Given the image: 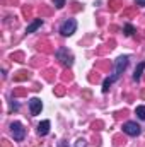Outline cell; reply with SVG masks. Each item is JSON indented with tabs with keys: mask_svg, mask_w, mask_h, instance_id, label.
Instances as JSON below:
<instances>
[{
	"mask_svg": "<svg viewBox=\"0 0 145 147\" xmlns=\"http://www.w3.org/2000/svg\"><path fill=\"white\" fill-rule=\"evenodd\" d=\"M2 147H10L9 140H5V139H3V140H2Z\"/></svg>",
	"mask_w": 145,
	"mask_h": 147,
	"instance_id": "ffe728a7",
	"label": "cell"
},
{
	"mask_svg": "<svg viewBox=\"0 0 145 147\" xmlns=\"http://www.w3.org/2000/svg\"><path fill=\"white\" fill-rule=\"evenodd\" d=\"M48 132H50V121L44 120V121H41V123L38 125V134H39V135H46Z\"/></svg>",
	"mask_w": 145,
	"mask_h": 147,
	"instance_id": "52a82bcc",
	"label": "cell"
},
{
	"mask_svg": "<svg viewBox=\"0 0 145 147\" xmlns=\"http://www.w3.org/2000/svg\"><path fill=\"white\" fill-rule=\"evenodd\" d=\"M123 132L128 134V135H132V137H137V135L140 134V127H138L135 121H126V123L123 125Z\"/></svg>",
	"mask_w": 145,
	"mask_h": 147,
	"instance_id": "5b68a950",
	"label": "cell"
},
{
	"mask_svg": "<svg viewBox=\"0 0 145 147\" xmlns=\"http://www.w3.org/2000/svg\"><path fill=\"white\" fill-rule=\"evenodd\" d=\"M75 29H77V21H73V19H67V21L60 26L62 36H72L73 33H75Z\"/></svg>",
	"mask_w": 145,
	"mask_h": 147,
	"instance_id": "7a4b0ae2",
	"label": "cell"
},
{
	"mask_svg": "<svg viewBox=\"0 0 145 147\" xmlns=\"http://www.w3.org/2000/svg\"><path fill=\"white\" fill-rule=\"evenodd\" d=\"M126 65H128V57H119V58L116 60V70H114V75L111 77V80H113V82L121 75V72L126 69Z\"/></svg>",
	"mask_w": 145,
	"mask_h": 147,
	"instance_id": "277c9868",
	"label": "cell"
},
{
	"mask_svg": "<svg viewBox=\"0 0 145 147\" xmlns=\"http://www.w3.org/2000/svg\"><path fill=\"white\" fill-rule=\"evenodd\" d=\"M144 69H145V62H140V63H138V67L135 69V74H133V79H135V80H140Z\"/></svg>",
	"mask_w": 145,
	"mask_h": 147,
	"instance_id": "ba28073f",
	"label": "cell"
},
{
	"mask_svg": "<svg viewBox=\"0 0 145 147\" xmlns=\"http://www.w3.org/2000/svg\"><path fill=\"white\" fill-rule=\"evenodd\" d=\"M133 33H135V28H133L132 24H126V26H125V34H126V36H132Z\"/></svg>",
	"mask_w": 145,
	"mask_h": 147,
	"instance_id": "7c38bea8",
	"label": "cell"
},
{
	"mask_svg": "<svg viewBox=\"0 0 145 147\" xmlns=\"http://www.w3.org/2000/svg\"><path fill=\"white\" fill-rule=\"evenodd\" d=\"M56 58L65 65V67H72L73 63V55L67 50V48H60L58 51H56Z\"/></svg>",
	"mask_w": 145,
	"mask_h": 147,
	"instance_id": "6da1fadb",
	"label": "cell"
},
{
	"mask_svg": "<svg viewBox=\"0 0 145 147\" xmlns=\"http://www.w3.org/2000/svg\"><path fill=\"white\" fill-rule=\"evenodd\" d=\"M14 58H15L17 62H24V55H22L21 51H19V53H14V55H12V60H14Z\"/></svg>",
	"mask_w": 145,
	"mask_h": 147,
	"instance_id": "5bb4252c",
	"label": "cell"
},
{
	"mask_svg": "<svg viewBox=\"0 0 145 147\" xmlns=\"http://www.w3.org/2000/svg\"><path fill=\"white\" fill-rule=\"evenodd\" d=\"M29 77V72L28 70H19V72L14 75V80H24V79H28Z\"/></svg>",
	"mask_w": 145,
	"mask_h": 147,
	"instance_id": "30bf717a",
	"label": "cell"
},
{
	"mask_svg": "<svg viewBox=\"0 0 145 147\" xmlns=\"http://www.w3.org/2000/svg\"><path fill=\"white\" fill-rule=\"evenodd\" d=\"M29 108H31V115H33V116L39 115V113H41V108H43V105H41V99L33 98V99L29 101Z\"/></svg>",
	"mask_w": 145,
	"mask_h": 147,
	"instance_id": "8992f818",
	"label": "cell"
},
{
	"mask_svg": "<svg viewBox=\"0 0 145 147\" xmlns=\"http://www.w3.org/2000/svg\"><path fill=\"white\" fill-rule=\"evenodd\" d=\"M55 5H56L58 9H62V7L65 5V0H55Z\"/></svg>",
	"mask_w": 145,
	"mask_h": 147,
	"instance_id": "ac0fdd59",
	"label": "cell"
},
{
	"mask_svg": "<svg viewBox=\"0 0 145 147\" xmlns=\"http://www.w3.org/2000/svg\"><path fill=\"white\" fill-rule=\"evenodd\" d=\"M75 147H85V140H84V139H79L77 144H75Z\"/></svg>",
	"mask_w": 145,
	"mask_h": 147,
	"instance_id": "d6986e66",
	"label": "cell"
},
{
	"mask_svg": "<svg viewBox=\"0 0 145 147\" xmlns=\"http://www.w3.org/2000/svg\"><path fill=\"white\" fill-rule=\"evenodd\" d=\"M24 94H26L24 89H17V91H14V96H24Z\"/></svg>",
	"mask_w": 145,
	"mask_h": 147,
	"instance_id": "e0dca14e",
	"label": "cell"
},
{
	"mask_svg": "<svg viewBox=\"0 0 145 147\" xmlns=\"http://www.w3.org/2000/svg\"><path fill=\"white\" fill-rule=\"evenodd\" d=\"M118 7H119L118 5V0H113L111 2V10H118Z\"/></svg>",
	"mask_w": 145,
	"mask_h": 147,
	"instance_id": "2e32d148",
	"label": "cell"
},
{
	"mask_svg": "<svg viewBox=\"0 0 145 147\" xmlns=\"http://www.w3.org/2000/svg\"><path fill=\"white\" fill-rule=\"evenodd\" d=\"M135 2H137V5H142V7L145 5V0H135Z\"/></svg>",
	"mask_w": 145,
	"mask_h": 147,
	"instance_id": "44dd1931",
	"label": "cell"
},
{
	"mask_svg": "<svg viewBox=\"0 0 145 147\" xmlns=\"http://www.w3.org/2000/svg\"><path fill=\"white\" fill-rule=\"evenodd\" d=\"M10 132H12V135H14V140H17V142H21V140L26 137V130H24V127H22L19 121H14V123L10 125Z\"/></svg>",
	"mask_w": 145,
	"mask_h": 147,
	"instance_id": "3957f363",
	"label": "cell"
},
{
	"mask_svg": "<svg viewBox=\"0 0 145 147\" xmlns=\"http://www.w3.org/2000/svg\"><path fill=\"white\" fill-rule=\"evenodd\" d=\"M135 113H137V116H138L140 120H145V106H137Z\"/></svg>",
	"mask_w": 145,
	"mask_h": 147,
	"instance_id": "8fae6325",
	"label": "cell"
},
{
	"mask_svg": "<svg viewBox=\"0 0 145 147\" xmlns=\"http://www.w3.org/2000/svg\"><path fill=\"white\" fill-rule=\"evenodd\" d=\"M111 84H113V80H111V79H106V80H104V86H103V92H108V91H109V86H111Z\"/></svg>",
	"mask_w": 145,
	"mask_h": 147,
	"instance_id": "4fadbf2b",
	"label": "cell"
},
{
	"mask_svg": "<svg viewBox=\"0 0 145 147\" xmlns=\"http://www.w3.org/2000/svg\"><path fill=\"white\" fill-rule=\"evenodd\" d=\"M55 92H56L58 96H63V94H65V87H63V86H58V87L55 89Z\"/></svg>",
	"mask_w": 145,
	"mask_h": 147,
	"instance_id": "9a60e30c",
	"label": "cell"
},
{
	"mask_svg": "<svg viewBox=\"0 0 145 147\" xmlns=\"http://www.w3.org/2000/svg\"><path fill=\"white\" fill-rule=\"evenodd\" d=\"M41 24H43V19H36L34 22H31V24L28 26V33H34V31H36Z\"/></svg>",
	"mask_w": 145,
	"mask_h": 147,
	"instance_id": "9c48e42d",
	"label": "cell"
}]
</instances>
